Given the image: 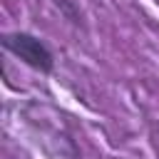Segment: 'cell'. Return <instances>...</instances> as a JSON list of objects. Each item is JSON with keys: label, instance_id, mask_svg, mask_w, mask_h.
<instances>
[{"label": "cell", "instance_id": "cell-1", "mask_svg": "<svg viewBox=\"0 0 159 159\" xmlns=\"http://www.w3.org/2000/svg\"><path fill=\"white\" fill-rule=\"evenodd\" d=\"M2 47L15 55L20 62H25L27 67L37 70V72H52L55 67V55L52 50L32 32H25V30H17V32H5L2 35Z\"/></svg>", "mask_w": 159, "mask_h": 159}, {"label": "cell", "instance_id": "cell-2", "mask_svg": "<svg viewBox=\"0 0 159 159\" xmlns=\"http://www.w3.org/2000/svg\"><path fill=\"white\" fill-rule=\"evenodd\" d=\"M57 7H60V10H62V12H65V15H67V17H70L75 25H80V22H82V15H80V10H77V7H75L70 0H57Z\"/></svg>", "mask_w": 159, "mask_h": 159}]
</instances>
